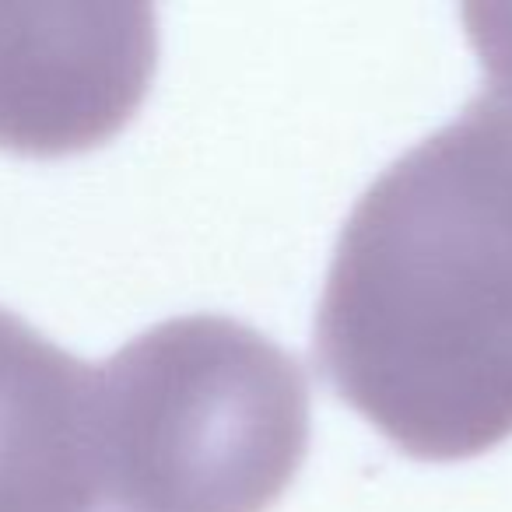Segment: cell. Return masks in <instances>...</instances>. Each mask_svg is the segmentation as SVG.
Masks as SVG:
<instances>
[{"label": "cell", "mask_w": 512, "mask_h": 512, "mask_svg": "<svg viewBox=\"0 0 512 512\" xmlns=\"http://www.w3.org/2000/svg\"><path fill=\"white\" fill-rule=\"evenodd\" d=\"M306 446V372L246 323H158L99 369L102 495L123 512H267Z\"/></svg>", "instance_id": "7a4b0ae2"}, {"label": "cell", "mask_w": 512, "mask_h": 512, "mask_svg": "<svg viewBox=\"0 0 512 512\" xmlns=\"http://www.w3.org/2000/svg\"><path fill=\"white\" fill-rule=\"evenodd\" d=\"M484 85L351 211L316 316L337 393L418 460L512 435V4H470Z\"/></svg>", "instance_id": "6da1fadb"}, {"label": "cell", "mask_w": 512, "mask_h": 512, "mask_svg": "<svg viewBox=\"0 0 512 512\" xmlns=\"http://www.w3.org/2000/svg\"><path fill=\"white\" fill-rule=\"evenodd\" d=\"M158 29L144 4H0V148H99L141 109Z\"/></svg>", "instance_id": "3957f363"}, {"label": "cell", "mask_w": 512, "mask_h": 512, "mask_svg": "<svg viewBox=\"0 0 512 512\" xmlns=\"http://www.w3.org/2000/svg\"><path fill=\"white\" fill-rule=\"evenodd\" d=\"M99 369L0 309V512L102 502Z\"/></svg>", "instance_id": "277c9868"}]
</instances>
